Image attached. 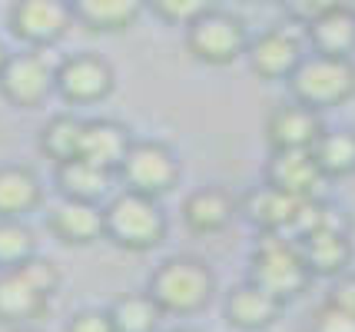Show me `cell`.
Wrapping results in <instances>:
<instances>
[{"label":"cell","instance_id":"obj_1","mask_svg":"<svg viewBox=\"0 0 355 332\" xmlns=\"http://www.w3.org/2000/svg\"><path fill=\"white\" fill-rule=\"evenodd\" d=\"M60 286V266L40 253L20 266L0 269V326H31L50 309Z\"/></svg>","mask_w":355,"mask_h":332},{"label":"cell","instance_id":"obj_2","mask_svg":"<svg viewBox=\"0 0 355 332\" xmlns=\"http://www.w3.org/2000/svg\"><path fill=\"white\" fill-rule=\"evenodd\" d=\"M150 296L166 316H196L216 299V272L200 256H170L150 272Z\"/></svg>","mask_w":355,"mask_h":332},{"label":"cell","instance_id":"obj_3","mask_svg":"<svg viewBox=\"0 0 355 332\" xmlns=\"http://www.w3.org/2000/svg\"><path fill=\"white\" fill-rule=\"evenodd\" d=\"M266 292H272L279 302L299 299L312 286V269L293 236L282 233H256V243L249 250V276Z\"/></svg>","mask_w":355,"mask_h":332},{"label":"cell","instance_id":"obj_4","mask_svg":"<svg viewBox=\"0 0 355 332\" xmlns=\"http://www.w3.org/2000/svg\"><path fill=\"white\" fill-rule=\"evenodd\" d=\"M107 216V243L126 253H150L166 243L170 220L156 196L137 190H120L110 203H103Z\"/></svg>","mask_w":355,"mask_h":332},{"label":"cell","instance_id":"obj_5","mask_svg":"<svg viewBox=\"0 0 355 332\" xmlns=\"http://www.w3.org/2000/svg\"><path fill=\"white\" fill-rule=\"evenodd\" d=\"M289 96L312 110H336L355 96V57H332L309 50L289 80Z\"/></svg>","mask_w":355,"mask_h":332},{"label":"cell","instance_id":"obj_6","mask_svg":"<svg viewBox=\"0 0 355 332\" xmlns=\"http://www.w3.org/2000/svg\"><path fill=\"white\" fill-rule=\"evenodd\" d=\"M249 40L252 33H249L246 20L223 7H213L209 14H202L200 20L186 27V50L193 53V60L206 67H230L243 60Z\"/></svg>","mask_w":355,"mask_h":332},{"label":"cell","instance_id":"obj_7","mask_svg":"<svg viewBox=\"0 0 355 332\" xmlns=\"http://www.w3.org/2000/svg\"><path fill=\"white\" fill-rule=\"evenodd\" d=\"M183 180V163L176 157L170 143L163 140H133L120 166V183L123 190H137L146 196H170Z\"/></svg>","mask_w":355,"mask_h":332},{"label":"cell","instance_id":"obj_8","mask_svg":"<svg viewBox=\"0 0 355 332\" xmlns=\"http://www.w3.org/2000/svg\"><path fill=\"white\" fill-rule=\"evenodd\" d=\"M57 94V64L46 60V50L24 47L10 53L0 70V96L17 110H37Z\"/></svg>","mask_w":355,"mask_h":332},{"label":"cell","instance_id":"obj_9","mask_svg":"<svg viewBox=\"0 0 355 332\" xmlns=\"http://www.w3.org/2000/svg\"><path fill=\"white\" fill-rule=\"evenodd\" d=\"M77 24L70 0H14L7 10V27L24 47H57Z\"/></svg>","mask_w":355,"mask_h":332},{"label":"cell","instance_id":"obj_10","mask_svg":"<svg viewBox=\"0 0 355 332\" xmlns=\"http://www.w3.org/2000/svg\"><path fill=\"white\" fill-rule=\"evenodd\" d=\"M113 90H116V70L107 57L93 50L70 53L57 64V96L70 107L103 103Z\"/></svg>","mask_w":355,"mask_h":332},{"label":"cell","instance_id":"obj_11","mask_svg":"<svg viewBox=\"0 0 355 332\" xmlns=\"http://www.w3.org/2000/svg\"><path fill=\"white\" fill-rule=\"evenodd\" d=\"M302 57H306V44L289 27H272V30L256 33L246 50L249 70L266 83H276V80L286 83L295 73V67L302 64Z\"/></svg>","mask_w":355,"mask_h":332},{"label":"cell","instance_id":"obj_12","mask_svg":"<svg viewBox=\"0 0 355 332\" xmlns=\"http://www.w3.org/2000/svg\"><path fill=\"white\" fill-rule=\"evenodd\" d=\"M325 113L312 110L299 100H286L266 116V143L269 150H312L325 133Z\"/></svg>","mask_w":355,"mask_h":332},{"label":"cell","instance_id":"obj_13","mask_svg":"<svg viewBox=\"0 0 355 332\" xmlns=\"http://www.w3.org/2000/svg\"><path fill=\"white\" fill-rule=\"evenodd\" d=\"M306 200L293 196V193H282L276 186H256L246 196H239V216L256 229V233H282V236H293L299 213H302Z\"/></svg>","mask_w":355,"mask_h":332},{"label":"cell","instance_id":"obj_14","mask_svg":"<svg viewBox=\"0 0 355 332\" xmlns=\"http://www.w3.org/2000/svg\"><path fill=\"white\" fill-rule=\"evenodd\" d=\"M263 183L282 193L302 196V200H312V196H322V186L329 180H325L322 166L315 163L312 150H269Z\"/></svg>","mask_w":355,"mask_h":332},{"label":"cell","instance_id":"obj_15","mask_svg":"<svg viewBox=\"0 0 355 332\" xmlns=\"http://www.w3.org/2000/svg\"><path fill=\"white\" fill-rule=\"evenodd\" d=\"M183 226L196 236H216L223 229H230L232 220L239 216V196L219 183L200 186V190L186 193L183 200Z\"/></svg>","mask_w":355,"mask_h":332},{"label":"cell","instance_id":"obj_16","mask_svg":"<svg viewBox=\"0 0 355 332\" xmlns=\"http://www.w3.org/2000/svg\"><path fill=\"white\" fill-rule=\"evenodd\" d=\"M286 309V302H279L272 292H266L263 286L252 279L232 286L223 302V316L236 332H266L272 329Z\"/></svg>","mask_w":355,"mask_h":332},{"label":"cell","instance_id":"obj_17","mask_svg":"<svg viewBox=\"0 0 355 332\" xmlns=\"http://www.w3.org/2000/svg\"><path fill=\"white\" fill-rule=\"evenodd\" d=\"M46 229L60 239L63 246H93L107 239V216L103 203H87V200H60L46 216Z\"/></svg>","mask_w":355,"mask_h":332},{"label":"cell","instance_id":"obj_18","mask_svg":"<svg viewBox=\"0 0 355 332\" xmlns=\"http://www.w3.org/2000/svg\"><path fill=\"white\" fill-rule=\"evenodd\" d=\"M299 250L309 263L312 276L315 279H339L342 272L352 269L355 259V243H352V229H315L306 236L295 239Z\"/></svg>","mask_w":355,"mask_h":332},{"label":"cell","instance_id":"obj_19","mask_svg":"<svg viewBox=\"0 0 355 332\" xmlns=\"http://www.w3.org/2000/svg\"><path fill=\"white\" fill-rule=\"evenodd\" d=\"M133 146V133L126 123L110 120V116H93L83 123V143H80V157L103 166L120 180V166H123L126 153Z\"/></svg>","mask_w":355,"mask_h":332},{"label":"cell","instance_id":"obj_20","mask_svg":"<svg viewBox=\"0 0 355 332\" xmlns=\"http://www.w3.org/2000/svg\"><path fill=\"white\" fill-rule=\"evenodd\" d=\"M44 203V183L24 163H0V216L27 220Z\"/></svg>","mask_w":355,"mask_h":332},{"label":"cell","instance_id":"obj_21","mask_svg":"<svg viewBox=\"0 0 355 332\" xmlns=\"http://www.w3.org/2000/svg\"><path fill=\"white\" fill-rule=\"evenodd\" d=\"M80 27L93 33H123L137 27L146 0H70Z\"/></svg>","mask_w":355,"mask_h":332},{"label":"cell","instance_id":"obj_22","mask_svg":"<svg viewBox=\"0 0 355 332\" xmlns=\"http://www.w3.org/2000/svg\"><path fill=\"white\" fill-rule=\"evenodd\" d=\"M116 173H110L103 166H96L90 159H67V163H57L53 166V183L60 190L63 200H87V203H100L110 193Z\"/></svg>","mask_w":355,"mask_h":332},{"label":"cell","instance_id":"obj_23","mask_svg":"<svg viewBox=\"0 0 355 332\" xmlns=\"http://www.w3.org/2000/svg\"><path fill=\"white\" fill-rule=\"evenodd\" d=\"M302 30H306L309 50H315V53H332V57H352L355 53V14L345 3L306 24Z\"/></svg>","mask_w":355,"mask_h":332},{"label":"cell","instance_id":"obj_24","mask_svg":"<svg viewBox=\"0 0 355 332\" xmlns=\"http://www.w3.org/2000/svg\"><path fill=\"white\" fill-rule=\"evenodd\" d=\"M83 116L77 113H53L40 127V137H37V146L53 166L57 163H67V159L80 157V143H83Z\"/></svg>","mask_w":355,"mask_h":332},{"label":"cell","instance_id":"obj_25","mask_svg":"<svg viewBox=\"0 0 355 332\" xmlns=\"http://www.w3.org/2000/svg\"><path fill=\"white\" fill-rule=\"evenodd\" d=\"M110 319L116 332H159V322L166 319V313L159 309V302L150 296V289L143 292H123L107 306Z\"/></svg>","mask_w":355,"mask_h":332},{"label":"cell","instance_id":"obj_26","mask_svg":"<svg viewBox=\"0 0 355 332\" xmlns=\"http://www.w3.org/2000/svg\"><path fill=\"white\" fill-rule=\"evenodd\" d=\"M315 163L322 166L325 180H345L355 173V130L339 127V130H325L319 143L312 146Z\"/></svg>","mask_w":355,"mask_h":332},{"label":"cell","instance_id":"obj_27","mask_svg":"<svg viewBox=\"0 0 355 332\" xmlns=\"http://www.w3.org/2000/svg\"><path fill=\"white\" fill-rule=\"evenodd\" d=\"M31 256H37V233L27 226V220L0 216V269L20 266Z\"/></svg>","mask_w":355,"mask_h":332},{"label":"cell","instance_id":"obj_28","mask_svg":"<svg viewBox=\"0 0 355 332\" xmlns=\"http://www.w3.org/2000/svg\"><path fill=\"white\" fill-rule=\"evenodd\" d=\"M216 7V0H146V10H153L156 20L170 24V27H189L193 20L209 14Z\"/></svg>","mask_w":355,"mask_h":332},{"label":"cell","instance_id":"obj_29","mask_svg":"<svg viewBox=\"0 0 355 332\" xmlns=\"http://www.w3.org/2000/svg\"><path fill=\"white\" fill-rule=\"evenodd\" d=\"M309 332H355V316L339 309V306H332V302H322L312 316Z\"/></svg>","mask_w":355,"mask_h":332},{"label":"cell","instance_id":"obj_30","mask_svg":"<svg viewBox=\"0 0 355 332\" xmlns=\"http://www.w3.org/2000/svg\"><path fill=\"white\" fill-rule=\"evenodd\" d=\"M63 332H116V326L110 319V309H80L70 316Z\"/></svg>","mask_w":355,"mask_h":332},{"label":"cell","instance_id":"obj_31","mask_svg":"<svg viewBox=\"0 0 355 332\" xmlns=\"http://www.w3.org/2000/svg\"><path fill=\"white\" fill-rule=\"evenodd\" d=\"M286 3V10H289V17H293L295 24H312V20H319L322 14H329V10H336V7H342V0H282Z\"/></svg>","mask_w":355,"mask_h":332},{"label":"cell","instance_id":"obj_32","mask_svg":"<svg viewBox=\"0 0 355 332\" xmlns=\"http://www.w3.org/2000/svg\"><path fill=\"white\" fill-rule=\"evenodd\" d=\"M325 302H332V306H339V309L355 316V269L342 272L339 279H332L329 292H325Z\"/></svg>","mask_w":355,"mask_h":332},{"label":"cell","instance_id":"obj_33","mask_svg":"<svg viewBox=\"0 0 355 332\" xmlns=\"http://www.w3.org/2000/svg\"><path fill=\"white\" fill-rule=\"evenodd\" d=\"M7 60H10V53H7V47H3V40H0V70L7 67Z\"/></svg>","mask_w":355,"mask_h":332},{"label":"cell","instance_id":"obj_34","mask_svg":"<svg viewBox=\"0 0 355 332\" xmlns=\"http://www.w3.org/2000/svg\"><path fill=\"white\" fill-rule=\"evenodd\" d=\"M10 332H40V329H33V326H14Z\"/></svg>","mask_w":355,"mask_h":332},{"label":"cell","instance_id":"obj_35","mask_svg":"<svg viewBox=\"0 0 355 332\" xmlns=\"http://www.w3.org/2000/svg\"><path fill=\"white\" fill-rule=\"evenodd\" d=\"M166 332H200V329H189V326H176V329H166Z\"/></svg>","mask_w":355,"mask_h":332},{"label":"cell","instance_id":"obj_36","mask_svg":"<svg viewBox=\"0 0 355 332\" xmlns=\"http://www.w3.org/2000/svg\"><path fill=\"white\" fill-rule=\"evenodd\" d=\"M342 3H345V7H349V10L355 14V0H342Z\"/></svg>","mask_w":355,"mask_h":332}]
</instances>
